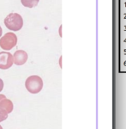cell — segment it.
I'll return each mask as SVG.
<instances>
[{
    "label": "cell",
    "mask_w": 126,
    "mask_h": 129,
    "mask_svg": "<svg viewBox=\"0 0 126 129\" xmlns=\"http://www.w3.org/2000/svg\"><path fill=\"white\" fill-rule=\"evenodd\" d=\"M5 25L9 30L12 32L19 31L23 27V19L22 16L18 13H10L5 18Z\"/></svg>",
    "instance_id": "cell-1"
},
{
    "label": "cell",
    "mask_w": 126,
    "mask_h": 129,
    "mask_svg": "<svg viewBox=\"0 0 126 129\" xmlns=\"http://www.w3.org/2000/svg\"><path fill=\"white\" fill-rule=\"evenodd\" d=\"M42 78L38 75H32L29 76L25 81V87L27 90L31 94H38L43 89Z\"/></svg>",
    "instance_id": "cell-2"
},
{
    "label": "cell",
    "mask_w": 126,
    "mask_h": 129,
    "mask_svg": "<svg viewBox=\"0 0 126 129\" xmlns=\"http://www.w3.org/2000/svg\"><path fill=\"white\" fill-rule=\"evenodd\" d=\"M17 36L14 32H8L0 38V47L5 51H10L17 44Z\"/></svg>",
    "instance_id": "cell-3"
},
{
    "label": "cell",
    "mask_w": 126,
    "mask_h": 129,
    "mask_svg": "<svg viewBox=\"0 0 126 129\" xmlns=\"http://www.w3.org/2000/svg\"><path fill=\"white\" fill-rule=\"evenodd\" d=\"M14 64L13 54L7 51L0 52V69L7 70Z\"/></svg>",
    "instance_id": "cell-4"
},
{
    "label": "cell",
    "mask_w": 126,
    "mask_h": 129,
    "mask_svg": "<svg viewBox=\"0 0 126 129\" xmlns=\"http://www.w3.org/2000/svg\"><path fill=\"white\" fill-rule=\"evenodd\" d=\"M14 64L16 66H22L28 61V53L24 50H17L13 54Z\"/></svg>",
    "instance_id": "cell-5"
},
{
    "label": "cell",
    "mask_w": 126,
    "mask_h": 129,
    "mask_svg": "<svg viewBox=\"0 0 126 129\" xmlns=\"http://www.w3.org/2000/svg\"><path fill=\"white\" fill-rule=\"evenodd\" d=\"M0 109L4 111H5L7 114H10L13 111L14 109V104L12 103L11 100L8 99V98H4L0 102Z\"/></svg>",
    "instance_id": "cell-6"
},
{
    "label": "cell",
    "mask_w": 126,
    "mask_h": 129,
    "mask_svg": "<svg viewBox=\"0 0 126 129\" xmlns=\"http://www.w3.org/2000/svg\"><path fill=\"white\" fill-rule=\"evenodd\" d=\"M40 0H21V3L24 7L27 8H34L38 5Z\"/></svg>",
    "instance_id": "cell-7"
},
{
    "label": "cell",
    "mask_w": 126,
    "mask_h": 129,
    "mask_svg": "<svg viewBox=\"0 0 126 129\" xmlns=\"http://www.w3.org/2000/svg\"><path fill=\"white\" fill-rule=\"evenodd\" d=\"M8 115H9V114H7L5 111H4V110L0 109V122H3L5 120H7Z\"/></svg>",
    "instance_id": "cell-8"
},
{
    "label": "cell",
    "mask_w": 126,
    "mask_h": 129,
    "mask_svg": "<svg viewBox=\"0 0 126 129\" xmlns=\"http://www.w3.org/2000/svg\"><path fill=\"white\" fill-rule=\"evenodd\" d=\"M4 86H5V84H4V81L2 78H0V92H2L4 89Z\"/></svg>",
    "instance_id": "cell-9"
},
{
    "label": "cell",
    "mask_w": 126,
    "mask_h": 129,
    "mask_svg": "<svg viewBox=\"0 0 126 129\" xmlns=\"http://www.w3.org/2000/svg\"><path fill=\"white\" fill-rule=\"evenodd\" d=\"M5 95H3V94H0V102L2 101V100H3L4 98H5Z\"/></svg>",
    "instance_id": "cell-10"
},
{
    "label": "cell",
    "mask_w": 126,
    "mask_h": 129,
    "mask_svg": "<svg viewBox=\"0 0 126 129\" xmlns=\"http://www.w3.org/2000/svg\"><path fill=\"white\" fill-rule=\"evenodd\" d=\"M2 34H3V29H2V27L0 26V38L2 37Z\"/></svg>",
    "instance_id": "cell-11"
},
{
    "label": "cell",
    "mask_w": 126,
    "mask_h": 129,
    "mask_svg": "<svg viewBox=\"0 0 126 129\" xmlns=\"http://www.w3.org/2000/svg\"><path fill=\"white\" fill-rule=\"evenodd\" d=\"M0 129H4V128H3V126H0Z\"/></svg>",
    "instance_id": "cell-12"
}]
</instances>
